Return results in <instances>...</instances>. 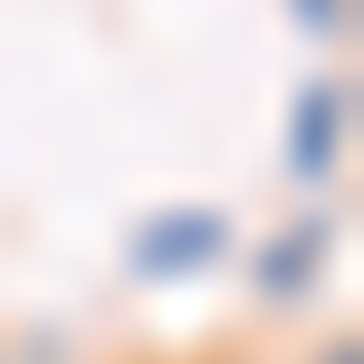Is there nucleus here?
I'll list each match as a JSON object with an SVG mask.
<instances>
[{"instance_id":"f257e3e1","label":"nucleus","mask_w":364,"mask_h":364,"mask_svg":"<svg viewBox=\"0 0 364 364\" xmlns=\"http://www.w3.org/2000/svg\"><path fill=\"white\" fill-rule=\"evenodd\" d=\"M278 164H288L297 201H326L336 182H346V164H355V77L346 68L307 77V87L288 96V144H278Z\"/></svg>"},{"instance_id":"f03ea898","label":"nucleus","mask_w":364,"mask_h":364,"mask_svg":"<svg viewBox=\"0 0 364 364\" xmlns=\"http://www.w3.org/2000/svg\"><path fill=\"white\" fill-rule=\"evenodd\" d=\"M240 250L230 211L220 201H173V211H144L125 230V278H144V288H182V278L220 269V259Z\"/></svg>"},{"instance_id":"7ed1b4c3","label":"nucleus","mask_w":364,"mask_h":364,"mask_svg":"<svg viewBox=\"0 0 364 364\" xmlns=\"http://www.w3.org/2000/svg\"><path fill=\"white\" fill-rule=\"evenodd\" d=\"M326 269H336V211L326 201H297L269 240H250V307H269V316L307 307L326 288Z\"/></svg>"},{"instance_id":"20e7f679","label":"nucleus","mask_w":364,"mask_h":364,"mask_svg":"<svg viewBox=\"0 0 364 364\" xmlns=\"http://www.w3.org/2000/svg\"><path fill=\"white\" fill-rule=\"evenodd\" d=\"M288 19H297V38H316V48H346L364 0H288Z\"/></svg>"},{"instance_id":"39448f33","label":"nucleus","mask_w":364,"mask_h":364,"mask_svg":"<svg viewBox=\"0 0 364 364\" xmlns=\"http://www.w3.org/2000/svg\"><path fill=\"white\" fill-rule=\"evenodd\" d=\"M307 364H364V326H355V316H336V326L307 346Z\"/></svg>"},{"instance_id":"423d86ee","label":"nucleus","mask_w":364,"mask_h":364,"mask_svg":"<svg viewBox=\"0 0 364 364\" xmlns=\"http://www.w3.org/2000/svg\"><path fill=\"white\" fill-rule=\"evenodd\" d=\"M182 364H269L259 346H201V355H182Z\"/></svg>"}]
</instances>
